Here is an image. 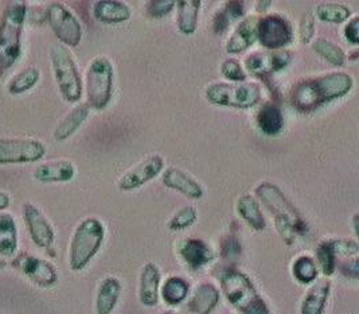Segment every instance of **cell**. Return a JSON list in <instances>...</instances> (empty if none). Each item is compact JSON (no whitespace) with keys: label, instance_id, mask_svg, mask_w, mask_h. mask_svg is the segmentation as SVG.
<instances>
[{"label":"cell","instance_id":"obj_1","mask_svg":"<svg viewBox=\"0 0 359 314\" xmlns=\"http://www.w3.org/2000/svg\"><path fill=\"white\" fill-rule=\"evenodd\" d=\"M255 195L273 217L276 231L287 246H294L299 237L309 233L310 227L307 220L278 185L260 182L255 188Z\"/></svg>","mask_w":359,"mask_h":314},{"label":"cell","instance_id":"obj_2","mask_svg":"<svg viewBox=\"0 0 359 314\" xmlns=\"http://www.w3.org/2000/svg\"><path fill=\"white\" fill-rule=\"evenodd\" d=\"M354 88V79L344 72H331L297 84L291 101L294 108L310 112L334 100L342 99Z\"/></svg>","mask_w":359,"mask_h":314},{"label":"cell","instance_id":"obj_3","mask_svg":"<svg viewBox=\"0 0 359 314\" xmlns=\"http://www.w3.org/2000/svg\"><path fill=\"white\" fill-rule=\"evenodd\" d=\"M219 292L240 314H272L266 301L245 273L229 268L221 275Z\"/></svg>","mask_w":359,"mask_h":314},{"label":"cell","instance_id":"obj_4","mask_svg":"<svg viewBox=\"0 0 359 314\" xmlns=\"http://www.w3.org/2000/svg\"><path fill=\"white\" fill-rule=\"evenodd\" d=\"M107 230L104 223L97 217H86L79 223L72 235L67 262L72 271H83L104 244Z\"/></svg>","mask_w":359,"mask_h":314},{"label":"cell","instance_id":"obj_5","mask_svg":"<svg viewBox=\"0 0 359 314\" xmlns=\"http://www.w3.org/2000/svg\"><path fill=\"white\" fill-rule=\"evenodd\" d=\"M27 17L25 1L7 3L0 17V67H11L22 53V34Z\"/></svg>","mask_w":359,"mask_h":314},{"label":"cell","instance_id":"obj_6","mask_svg":"<svg viewBox=\"0 0 359 314\" xmlns=\"http://www.w3.org/2000/svg\"><path fill=\"white\" fill-rule=\"evenodd\" d=\"M49 54L51 70L61 96L70 104L80 101L83 85L73 54L61 44L53 45L50 48Z\"/></svg>","mask_w":359,"mask_h":314},{"label":"cell","instance_id":"obj_7","mask_svg":"<svg viewBox=\"0 0 359 314\" xmlns=\"http://www.w3.org/2000/svg\"><path fill=\"white\" fill-rule=\"evenodd\" d=\"M114 69L111 60L105 55L95 57L86 67L85 91L88 107L105 110L114 96Z\"/></svg>","mask_w":359,"mask_h":314},{"label":"cell","instance_id":"obj_8","mask_svg":"<svg viewBox=\"0 0 359 314\" xmlns=\"http://www.w3.org/2000/svg\"><path fill=\"white\" fill-rule=\"evenodd\" d=\"M205 98L218 107L249 110L262 100V88L257 83H214L205 91Z\"/></svg>","mask_w":359,"mask_h":314},{"label":"cell","instance_id":"obj_9","mask_svg":"<svg viewBox=\"0 0 359 314\" xmlns=\"http://www.w3.org/2000/svg\"><path fill=\"white\" fill-rule=\"evenodd\" d=\"M45 17L50 29L55 34L61 45L67 49L77 48L80 45L82 39L81 23L64 3L51 1L46 8Z\"/></svg>","mask_w":359,"mask_h":314},{"label":"cell","instance_id":"obj_10","mask_svg":"<svg viewBox=\"0 0 359 314\" xmlns=\"http://www.w3.org/2000/svg\"><path fill=\"white\" fill-rule=\"evenodd\" d=\"M46 145L33 138H0V165H20L41 161Z\"/></svg>","mask_w":359,"mask_h":314},{"label":"cell","instance_id":"obj_11","mask_svg":"<svg viewBox=\"0 0 359 314\" xmlns=\"http://www.w3.org/2000/svg\"><path fill=\"white\" fill-rule=\"evenodd\" d=\"M256 32L257 41L268 50H283L294 38L291 22L281 14L259 18Z\"/></svg>","mask_w":359,"mask_h":314},{"label":"cell","instance_id":"obj_12","mask_svg":"<svg viewBox=\"0 0 359 314\" xmlns=\"http://www.w3.org/2000/svg\"><path fill=\"white\" fill-rule=\"evenodd\" d=\"M164 169V158L161 154H151L130 167L117 182V186L121 192H132L148 182L156 178Z\"/></svg>","mask_w":359,"mask_h":314},{"label":"cell","instance_id":"obj_13","mask_svg":"<svg viewBox=\"0 0 359 314\" xmlns=\"http://www.w3.org/2000/svg\"><path fill=\"white\" fill-rule=\"evenodd\" d=\"M13 266L38 287L49 289L58 282V271L49 261L30 254H20Z\"/></svg>","mask_w":359,"mask_h":314},{"label":"cell","instance_id":"obj_14","mask_svg":"<svg viewBox=\"0 0 359 314\" xmlns=\"http://www.w3.org/2000/svg\"><path fill=\"white\" fill-rule=\"evenodd\" d=\"M292 55L288 50H266L249 54L244 61V70L252 76H268L288 67Z\"/></svg>","mask_w":359,"mask_h":314},{"label":"cell","instance_id":"obj_15","mask_svg":"<svg viewBox=\"0 0 359 314\" xmlns=\"http://www.w3.org/2000/svg\"><path fill=\"white\" fill-rule=\"evenodd\" d=\"M23 218L36 247L49 249L55 242V231L45 214L32 202L23 205Z\"/></svg>","mask_w":359,"mask_h":314},{"label":"cell","instance_id":"obj_16","mask_svg":"<svg viewBox=\"0 0 359 314\" xmlns=\"http://www.w3.org/2000/svg\"><path fill=\"white\" fill-rule=\"evenodd\" d=\"M177 254L183 265L194 271L210 265L215 258L214 249L205 240L196 237L180 240L177 244Z\"/></svg>","mask_w":359,"mask_h":314},{"label":"cell","instance_id":"obj_17","mask_svg":"<svg viewBox=\"0 0 359 314\" xmlns=\"http://www.w3.org/2000/svg\"><path fill=\"white\" fill-rule=\"evenodd\" d=\"M162 284V271L155 262H147L139 274L137 297L146 308H155L159 303V292Z\"/></svg>","mask_w":359,"mask_h":314},{"label":"cell","instance_id":"obj_18","mask_svg":"<svg viewBox=\"0 0 359 314\" xmlns=\"http://www.w3.org/2000/svg\"><path fill=\"white\" fill-rule=\"evenodd\" d=\"M221 299L219 289L212 282H203L187 297L182 314H212Z\"/></svg>","mask_w":359,"mask_h":314},{"label":"cell","instance_id":"obj_19","mask_svg":"<svg viewBox=\"0 0 359 314\" xmlns=\"http://www.w3.org/2000/svg\"><path fill=\"white\" fill-rule=\"evenodd\" d=\"M162 182L165 188L178 192L189 199H199L203 196L202 185L180 167L171 166L163 170Z\"/></svg>","mask_w":359,"mask_h":314},{"label":"cell","instance_id":"obj_20","mask_svg":"<svg viewBox=\"0 0 359 314\" xmlns=\"http://www.w3.org/2000/svg\"><path fill=\"white\" fill-rule=\"evenodd\" d=\"M257 22H259V18L255 15L243 18L229 37L228 42L225 45L226 53L240 54L252 48L257 41V32H256Z\"/></svg>","mask_w":359,"mask_h":314},{"label":"cell","instance_id":"obj_21","mask_svg":"<svg viewBox=\"0 0 359 314\" xmlns=\"http://www.w3.org/2000/svg\"><path fill=\"white\" fill-rule=\"evenodd\" d=\"M332 283L330 278L318 280L311 284L300 302V314H325L331 296Z\"/></svg>","mask_w":359,"mask_h":314},{"label":"cell","instance_id":"obj_22","mask_svg":"<svg viewBox=\"0 0 359 314\" xmlns=\"http://www.w3.org/2000/svg\"><path fill=\"white\" fill-rule=\"evenodd\" d=\"M76 176V166L67 159H57L38 166L34 171L35 181L41 183H62L72 181Z\"/></svg>","mask_w":359,"mask_h":314},{"label":"cell","instance_id":"obj_23","mask_svg":"<svg viewBox=\"0 0 359 314\" xmlns=\"http://www.w3.org/2000/svg\"><path fill=\"white\" fill-rule=\"evenodd\" d=\"M123 284L117 277L108 275L102 281L98 283L96 301H95V309L96 314L114 313L118 299L121 297Z\"/></svg>","mask_w":359,"mask_h":314},{"label":"cell","instance_id":"obj_24","mask_svg":"<svg viewBox=\"0 0 359 314\" xmlns=\"http://www.w3.org/2000/svg\"><path fill=\"white\" fill-rule=\"evenodd\" d=\"M93 17L105 25H118L130 20L131 8L118 0H98L93 4Z\"/></svg>","mask_w":359,"mask_h":314},{"label":"cell","instance_id":"obj_25","mask_svg":"<svg viewBox=\"0 0 359 314\" xmlns=\"http://www.w3.org/2000/svg\"><path fill=\"white\" fill-rule=\"evenodd\" d=\"M236 209L246 225L253 231L262 232L266 228V221L262 215L260 202L250 195H244L237 199Z\"/></svg>","mask_w":359,"mask_h":314},{"label":"cell","instance_id":"obj_26","mask_svg":"<svg viewBox=\"0 0 359 314\" xmlns=\"http://www.w3.org/2000/svg\"><path fill=\"white\" fill-rule=\"evenodd\" d=\"M89 112H90V108L88 107V104H80V105L74 107L57 124V127L53 133L54 139L57 142H64L66 139H69L86 122Z\"/></svg>","mask_w":359,"mask_h":314},{"label":"cell","instance_id":"obj_27","mask_svg":"<svg viewBox=\"0 0 359 314\" xmlns=\"http://www.w3.org/2000/svg\"><path fill=\"white\" fill-rule=\"evenodd\" d=\"M256 123L264 135H278L284 127V115L281 108L273 103H265L256 115Z\"/></svg>","mask_w":359,"mask_h":314},{"label":"cell","instance_id":"obj_28","mask_svg":"<svg viewBox=\"0 0 359 314\" xmlns=\"http://www.w3.org/2000/svg\"><path fill=\"white\" fill-rule=\"evenodd\" d=\"M190 296V283L178 275H171L161 284L159 297L168 306H180Z\"/></svg>","mask_w":359,"mask_h":314},{"label":"cell","instance_id":"obj_29","mask_svg":"<svg viewBox=\"0 0 359 314\" xmlns=\"http://www.w3.org/2000/svg\"><path fill=\"white\" fill-rule=\"evenodd\" d=\"M202 1L199 0H180L177 1V25L183 35H193L198 27V19Z\"/></svg>","mask_w":359,"mask_h":314},{"label":"cell","instance_id":"obj_30","mask_svg":"<svg viewBox=\"0 0 359 314\" xmlns=\"http://www.w3.org/2000/svg\"><path fill=\"white\" fill-rule=\"evenodd\" d=\"M17 249V221L10 214H0V256L13 258Z\"/></svg>","mask_w":359,"mask_h":314},{"label":"cell","instance_id":"obj_31","mask_svg":"<svg viewBox=\"0 0 359 314\" xmlns=\"http://www.w3.org/2000/svg\"><path fill=\"white\" fill-rule=\"evenodd\" d=\"M315 262L319 268V273L325 278H331L338 270V258L334 249L332 239L322 240L315 248Z\"/></svg>","mask_w":359,"mask_h":314},{"label":"cell","instance_id":"obj_32","mask_svg":"<svg viewBox=\"0 0 359 314\" xmlns=\"http://www.w3.org/2000/svg\"><path fill=\"white\" fill-rule=\"evenodd\" d=\"M291 274L294 281L299 282L300 284H312L313 282L318 281L319 277V268L315 262V259L307 255H299L291 266Z\"/></svg>","mask_w":359,"mask_h":314},{"label":"cell","instance_id":"obj_33","mask_svg":"<svg viewBox=\"0 0 359 314\" xmlns=\"http://www.w3.org/2000/svg\"><path fill=\"white\" fill-rule=\"evenodd\" d=\"M41 79V72L35 67H29L18 72L7 83V91L11 95H22L33 89Z\"/></svg>","mask_w":359,"mask_h":314},{"label":"cell","instance_id":"obj_34","mask_svg":"<svg viewBox=\"0 0 359 314\" xmlns=\"http://www.w3.org/2000/svg\"><path fill=\"white\" fill-rule=\"evenodd\" d=\"M315 14L319 20L332 25H341L353 15L350 7L342 3H320L316 7Z\"/></svg>","mask_w":359,"mask_h":314},{"label":"cell","instance_id":"obj_35","mask_svg":"<svg viewBox=\"0 0 359 314\" xmlns=\"http://www.w3.org/2000/svg\"><path fill=\"white\" fill-rule=\"evenodd\" d=\"M312 50L325 58L334 67H343L346 63V54L341 46L328 41L326 38H318L312 41Z\"/></svg>","mask_w":359,"mask_h":314},{"label":"cell","instance_id":"obj_36","mask_svg":"<svg viewBox=\"0 0 359 314\" xmlns=\"http://www.w3.org/2000/svg\"><path fill=\"white\" fill-rule=\"evenodd\" d=\"M198 220V211L196 207L187 205L180 208L177 214H174L172 217L168 220L167 227L168 230L172 232L184 231L193 227Z\"/></svg>","mask_w":359,"mask_h":314},{"label":"cell","instance_id":"obj_37","mask_svg":"<svg viewBox=\"0 0 359 314\" xmlns=\"http://www.w3.org/2000/svg\"><path fill=\"white\" fill-rule=\"evenodd\" d=\"M332 244L338 259H358L359 244L355 239H332Z\"/></svg>","mask_w":359,"mask_h":314},{"label":"cell","instance_id":"obj_38","mask_svg":"<svg viewBox=\"0 0 359 314\" xmlns=\"http://www.w3.org/2000/svg\"><path fill=\"white\" fill-rule=\"evenodd\" d=\"M221 73L228 80V83H244L246 73L241 63L236 58H226L221 64Z\"/></svg>","mask_w":359,"mask_h":314},{"label":"cell","instance_id":"obj_39","mask_svg":"<svg viewBox=\"0 0 359 314\" xmlns=\"http://www.w3.org/2000/svg\"><path fill=\"white\" fill-rule=\"evenodd\" d=\"M177 6L174 0H151L147 3L148 17L152 19H162L167 17Z\"/></svg>","mask_w":359,"mask_h":314},{"label":"cell","instance_id":"obj_40","mask_svg":"<svg viewBox=\"0 0 359 314\" xmlns=\"http://www.w3.org/2000/svg\"><path fill=\"white\" fill-rule=\"evenodd\" d=\"M315 37V17L311 11H307L299 25V38L300 42L307 45L313 41Z\"/></svg>","mask_w":359,"mask_h":314},{"label":"cell","instance_id":"obj_41","mask_svg":"<svg viewBox=\"0 0 359 314\" xmlns=\"http://www.w3.org/2000/svg\"><path fill=\"white\" fill-rule=\"evenodd\" d=\"M221 254L225 259H236L238 258V255L241 254V244L238 242V239L236 236H226L222 240V246H221Z\"/></svg>","mask_w":359,"mask_h":314},{"label":"cell","instance_id":"obj_42","mask_svg":"<svg viewBox=\"0 0 359 314\" xmlns=\"http://www.w3.org/2000/svg\"><path fill=\"white\" fill-rule=\"evenodd\" d=\"M343 35L346 41L354 46L359 45V17H353L344 26Z\"/></svg>","mask_w":359,"mask_h":314},{"label":"cell","instance_id":"obj_43","mask_svg":"<svg viewBox=\"0 0 359 314\" xmlns=\"http://www.w3.org/2000/svg\"><path fill=\"white\" fill-rule=\"evenodd\" d=\"M224 11L226 13L230 22L233 20H238L245 17V7L243 1L238 0H230V1H225L224 6Z\"/></svg>","mask_w":359,"mask_h":314},{"label":"cell","instance_id":"obj_44","mask_svg":"<svg viewBox=\"0 0 359 314\" xmlns=\"http://www.w3.org/2000/svg\"><path fill=\"white\" fill-rule=\"evenodd\" d=\"M230 23V19L222 8L221 11H217V14L212 18V30L215 34H224L228 30Z\"/></svg>","mask_w":359,"mask_h":314},{"label":"cell","instance_id":"obj_45","mask_svg":"<svg viewBox=\"0 0 359 314\" xmlns=\"http://www.w3.org/2000/svg\"><path fill=\"white\" fill-rule=\"evenodd\" d=\"M11 204V197L6 192H0V212L7 209Z\"/></svg>","mask_w":359,"mask_h":314},{"label":"cell","instance_id":"obj_46","mask_svg":"<svg viewBox=\"0 0 359 314\" xmlns=\"http://www.w3.org/2000/svg\"><path fill=\"white\" fill-rule=\"evenodd\" d=\"M272 1H266V0H260V1H257L256 3V10L259 11V13H266L271 7H272Z\"/></svg>","mask_w":359,"mask_h":314},{"label":"cell","instance_id":"obj_47","mask_svg":"<svg viewBox=\"0 0 359 314\" xmlns=\"http://www.w3.org/2000/svg\"><path fill=\"white\" fill-rule=\"evenodd\" d=\"M353 225H354V232H355V235H358V215L355 214L354 217H353Z\"/></svg>","mask_w":359,"mask_h":314},{"label":"cell","instance_id":"obj_48","mask_svg":"<svg viewBox=\"0 0 359 314\" xmlns=\"http://www.w3.org/2000/svg\"><path fill=\"white\" fill-rule=\"evenodd\" d=\"M162 314H174V313H171V312H164V313H162Z\"/></svg>","mask_w":359,"mask_h":314}]
</instances>
